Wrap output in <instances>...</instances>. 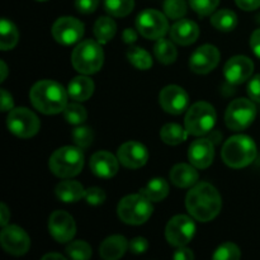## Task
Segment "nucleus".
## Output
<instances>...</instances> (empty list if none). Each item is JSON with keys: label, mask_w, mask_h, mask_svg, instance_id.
<instances>
[{"label": "nucleus", "mask_w": 260, "mask_h": 260, "mask_svg": "<svg viewBox=\"0 0 260 260\" xmlns=\"http://www.w3.org/2000/svg\"><path fill=\"white\" fill-rule=\"evenodd\" d=\"M117 25L109 17H102L94 24V36L101 45L108 43L116 36Z\"/></svg>", "instance_id": "nucleus-28"}, {"label": "nucleus", "mask_w": 260, "mask_h": 260, "mask_svg": "<svg viewBox=\"0 0 260 260\" xmlns=\"http://www.w3.org/2000/svg\"><path fill=\"white\" fill-rule=\"evenodd\" d=\"M211 24L218 30L230 32V30L235 29L236 25H238V17L233 10H218L211 17Z\"/></svg>", "instance_id": "nucleus-30"}, {"label": "nucleus", "mask_w": 260, "mask_h": 260, "mask_svg": "<svg viewBox=\"0 0 260 260\" xmlns=\"http://www.w3.org/2000/svg\"><path fill=\"white\" fill-rule=\"evenodd\" d=\"M43 260H47V259H57V260H65L61 254H55V253H51V254H46L45 256L42 258Z\"/></svg>", "instance_id": "nucleus-51"}, {"label": "nucleus", "mask_w": 260, "mask_h": 260, "mask_svg": "<svg viewBox=\"0 0 260 260\" xmlns=\"http://www.w3.org/2000/svg\"><path fill=\"white\" fill-rule=\"evenodd\" d=\"M68 91L61 84L52 80H41L29 91L30 103L45 114H57L68 106Z\"/></svg>", "instance_id": "nucleus-2"}, {"label": "nucleus", "mask_w": 260, "mask_h": 260, "mask_svg": "<svg viewBox=\"0 0 260 260\" xmlns=\"http://www.w3.org/2000/svg\"><path fill=\"white\" fill-rule=\"evenodd\" d=\"M200 36V27L197 23L189 19L178 20L170 28V37L178 45L189 46L197 41Z\"/></svg>", "instance_id": "nucleus-21"}, {"label": "nucleus", "mask_w": 260, "mask_h": 260, "mask_svg": "<svg viewBox=\"0 0 260 260\" xmlns=\"http://www.w3.org/2000/svg\"><path fill=\"white\" fill-rule=\"evenodd\" d=\"M9 220H10L9 210H8L7 205L2 203V205H0V225L4 228V226H7L8 221Z\"/></svg>", "instance_id": "nucleus-48"}, {"label": "nucleus", "mask_w": 260, "mask_h": 260, "mask_svg": "<svg viewBox=\"0 0 260 260\" xmlns=\"http://www.w3.org/2000/svg\"><path fill=\"white\" fill-rule=\"evenodd\" d=\"M55 193L58 200L65 203H74L85 198V189L76 180H62L57 184Z\"/></svg>", "instance_id": "nucleus-25"}, {"label": "nucleus", "mask_w": 260, "mask_h": 260, "mask_svg": "<svg viewBox=\"0 0 260 260\" xmlns=\"http://www.w3.org/2000/svg\"><path fill=\"white\" fill-rule=\"evenodd\" d=\"M188 135H189V132L187 131V128L185 127L183 128L182 126L177 123L165 124L160 131V137H161L162 141L168 145H173V146L184 142L188 139Z\"/></svg>", "instance_id": "nucleus-29"}, {"label": "nucleus", "mask_w": 260, "mask_h": 260, "mask_svg": "<svg viewBox=\"0 0 260 260\" xmlns=\"http://www.w3.org/2000/svg\"><path fill=\"white\" fill-rule=\"evenodd\" d=\"M63 116H65L66 121L71 124H80L85 122L88 113H86L85 108L80 104L71 103L68 104L63 109Z\"/></svg>", "instance_id": "nucleus-34"}, {"label": "nucleus", "mask_w": 260, "mask_h": 260, "mask_svg": "<svg viewBox=\"0 0 260 260\" xmlns=\"http://www.w3.org/2000/svg\"><path fill=\"white\" fill-rule=\"evenodd\" d=\"M223 162L233 169H241L255 160L256 145L245 135H236L225 142L221 151Z\"/></svg>", "instance_id": "nucleus-3"}, {"label": "nucleus", "mask_w": 260, "mask_h": 260, "mask_svg": "<svg viewBox=\"0 0 260 260\" xmlns=\"http://www.w3.org/2000/svg\"><path fill=\"white\" fill-rule=\"evenodd\" d=\"M215 149L208 139H198L193 141L188 151V159L190 164L197 169H207L213 161Z\"/></svg>", "instance_id": "nucleus-19"}, {"label": "nucleus", "mask_w": 260, "mask_h": 260, "mask_svg": "<svg viewBox=\"0 0 260 260\" xmlns=\"http://www.w3.org/2000/svg\"><path fill=\"white\" fill-rule=\"evenodd\" d=\"M0 70H2V78H0V81L3 83V81L7 79V75H8V66L4 61H2V62H0Z\"/></svg>", "instance_id": "nucleus-50"}, {"label": "nucleus", "mask_w": 260, "mask_h": 260, "mask_svg": "<svg viewBox=\"0 0 260 260\" xmlns=\"http://www.w3.org/2000/svg\"><path fill=\"white\" fill-rule=\"evenodd\" d=\"M151 201L144 194H129L118 203V217L128 225H142L152 215Z\"/></svg>", "instance_id": "nucleus-6"}, {"label": "nucleus", "mask_w": 260, "mask_h": 260, "mask_svg": "<svg viewBox=\"0 0 260 260\" xmlns=\"http://www.w3.org/2000/svg\"><path fill=\"white\" fill-rule=\"evenodd\" d=\"M19 40V32L13 22L8 19H2L0 22V48L2 51L12 50L17 46Z\"/></svg>", "instance_id": "nucleus-27"}, {"label": "nucleus", "mask_w": 260, "mask_h": 260, "mask_svg": "<svg viewBox=\"0 0 260 260\" xmlns=\"http://www.w3.org/2000/svg\"><path fill=\"white\" fill-rule=\"evenodd\" d=\"M248 94L251 101L260 103V75H255L248 85Z\"/></svg>", "instance_id": "nucleus-43"}, {"label": "nucleus", "mask_w": 260, "mask_h": 260, "mask_svg": "<svg viewBox=\"0 0 260 260\" xmlns=\"http://www.w3.org/2000/svg\"><path fill=\"white\" fill-rule=\"evenodd\" d=\"M48 167L58 178L76 177L84 167V154L81 147L63 146L57 149L51 155Z\"/></svg>", "instance_id": "nucleus-4"}, {"label": "nucleus", "mask_w": 260, "mask_h": 260, "mask_svg": "<svg viewBox=\"0 0 260 260\" xmlns=\"http://www.w3.org/2000/svg\"><path fill=\"white\" fill-rule=\"evenodd\" d=\"M254 71V62L246 56H234L223 68L226 80L233 85H240L248 80Z\"/></svg>", "instance_id": "nucleus-17"}, {"label": "nucleus", "mask_w": 260, "mask_h": 260, "mask_svg": "<svg viewBox=\"0 0 260 260\" xmlns=\"http://www.w3.org/2000/svg\"><path fill=\"white\" fill-rule=\"evenodd\" d=\"M38 2H46V0H38Z\"/></svg>", "instance_id": "nucleus-52"}, {"label": "nucleus", "mask_w": 260, "mask_h": 260, "mask_svg": "<svg viewBox=\"0 0 260 260\" xmlns=\"http://www.w3.org/2000/svg\"><path fill=\"white\" fill-rule=\"evenodd\" d=\"M161 108L170 114H182L189 104L187 91L178 85H168L159 94Z\"/></svg>", "instance_id": "nucleus-15"}, {"label": "nucleus", "mask_w": 260, "mask_h": 260, "mask_svg": "<svg viewBox=\"0 0 260 260\" xmlns=\"http://www.w3.org/2000/svg\"><path fill=\"white\" fill-rule=\"evenodd\" d=\"M71 62L76 71L85 75L98 73L104 62V52L101 43L94 40H85L73 51Z\"/></svg>", "instance_id": "nucleus-5"}, {"label": "nucleus", "mask_w": 260, "mask_h": 260, "mask_svg": "<svg viewBox=\"0 0 260 260\" xmlns=\"http://www.w3.org/2000/svg\"><path fill=\"white\" fill-rule=\"evenodd\" d=\"M99 5V0H75V7L79 13L90 14L95 12Z\"/></svg>", "instance_id": "nucleus-41"}, {"label": "nucleus", "mask_w": 260, "mask_h": 260, "mask_svg": "<svg viewBox=\"0 0 260 260\" xmlns=\"http://www.w3.org/2000/svg\"><path fill=\"white\" fill-rule=\"evenodd\" d=\"M3 249L12 255H24L30 246V239L22 228L15 225L4 226L0 234Z\"/></svg>", "instance_id": "nucleus-12"}, {"label": "nucleus", "mask_w": 260, "mask_h": 260, "mask_svg": "<svg viewBox=\"0 0 260 260\" xmlns=\"http://www.w3.org/2000/svg\"><path fill=\"white\" fill-rule=\"evenodd\" d=\"M106 192L98 187H91L85 190V201L91 206H99L106 201Z\"/></svg>", "instance_id": "nucleus-40"}, {"label": "nucleus", "mask_w": 260, "mask_h": 260, "mask_svg": "<svg viewBox=\"0 0 260 260\" xmlns=\"http://www.w3.org/2000/svg\"><path fill=\"white\" fill-rule=\"evenodd\" d=\"M117 157L123 167L128 169H139L147 162L149 152L146 147L140 142L129 141L119 147Z\"/></svg>", "instance_id": "nucleus-18"}, {"label": "nucleus", "mask_w": 260, "mask_h": 260, "mask_svg": "<svg viewBox=\"0 0 260 260\" xmlns=\"http://www.w3.org/2000/svg\"><path fill=\"white\" fill-rule=\"evenodd\" d=\"M128 244L127 240L121 235H113L107 238L106 240L102 243L99 253L101 256L106 260H117L123 256L126 253Z\"/></svg>", "instance_id": "nucleus-24"}, {"label": "nucleus", "mask_w": 260, "mask_h": 260, "mask_svg": "<svg viewBox=\"0 0 260 260\" xmlns=\"http://www.w3.org/2000/svg\"><path fill=\"white\" fill-rule=\"evenodd\" d=\"M238 7L243 10H255L260 8V0H235Z\"/></svg>", "instance_id": "nucleus-46"}, {"label": "nucleus", "mask_w": 260, "mask_h": 260, "mask_svg": "<svg viewBox=\"0 0 260 260\" xmlns=\"http://www.w3.org/2000/svg\"><path fill=\"white\" fill-rule=\"evenodd\" d=\"M136 27L140 35L147 40H160L167 35L169 29L167 15L155 9H146L139 14L136 19Z\"/></svg>", "instance_id": "nucleus-10"}, {"label": "nucleus", "mask_w": 260, "mask_h": 260, "mask_svg": "<svg viewBox=\"0 0 260 260\" xmlns=\"http://www.w3.org/2000/svg\"><path fill=\"white\" fill-rule=\"evenodd\" d=\"M220 62V52L213 45H203L192 53L189 68L196 74H208Z\"/></svg>", "instance_id": "nucleus-16"}, {"label": "nucleus", "mask_w": 260, "mask_h": 260, "mask_svg": "<svg viewBox=\"0 0 260 260\" xmlns=\"http://www.w3.org/2000/svg\"><path fill=\"white\" fill-rule=\"evenodd\" d=\"M7 126L12 134L20 139H29L40 131V119L29 109L20 107L9 111L7 118Z\"/></svg>", "instance_id": "nucleus-8"}, {"label": "nucleus", "mask_w": 260, "mask_h": 260, "mask_svg": "<svg viewBox=\"0 0 260 260\" xmlns=\"http://www.w3.org/2000/svg\"><path fill=\"white\" fill-rule=\"evenodd\" d=\"M164 12L170 19H182L187 13V3L185 0H165Z\"/></svg>", "instance_id": "nucleus-35"}, {"label": "nucleus", "mask_w": 260, "mask_h": 260, "mask_svg": "<svg viewBox=\"0 0 260 260\" xmlns=\"http://www.w3.org/2000/svg\"><path fill=\"white\" fill-rule=\"evenodd\" d=\"M241 253L238 245L233 243H225L218 246L217 250L213 253L212 259L215 260H238L240 259Z\"/></svg>", "instance_id": "nucleus-37"}, {"label": "nucleus", "mask_w": 260, "mask_h": 260, "mask_svg": "<svg viewBox=\"0 0 260 260\" xmlns=\"http://www.w3.org/2000/svg\"><path fill=\"white\" fill-rule=\"evenodd\" d=\"M220 0H189L192 9L201 17H206L215 12Z\"/></svg>", "instance_id": "nucleus-39"}, {"label": "nucleus", "mask_w": 260, "mask_h": 260, "mask_svg": "<svg viewBox=\"0 0 260 260\" xmlns=\"http://www.w3.org/2000/svg\"><path fill=\"white\" fill-rule=\"evenodd\" d=\"M128 248L131 250V253L142 254L149 248V243H147V240L145 238H135L129 241Z\"/></svg>", "instance_id": "nucleus-42"}, {"label": "nucleus", "mask_w": 260, "mask_h": 260, "mask_svg": "<svg viewBox=\"0 0 260 260\" xmlns=\"http://www.w3.org/2000/svg\"><path fill=\"white\" fill-rule=\"evenodd\" d=\"M216 123V111L207 102H197L188 109L184 126L189 135L203 136L210 132Z\"/></svg>", "instance_id": "nucleus-7"}, {"label": "nucleus", "mask_w": 260, "mask_h": 260, "mask_svg": "<svg viewBox=\"0 0 260 260\" xmlns=\"http://www.w3.org/2000/svg\"><path fill=\"white\" fill-rule=\"evenodd\" d=\"M173 259L175 260H193L194 259V254L190 249L184 248V246H180L174 254H173Z\"/></svg>", "instance_id": "nucleus-45"}, {"label": "nucleus", "mask_w": 260, "mask_h": 260, "mask_svg": "<svg viewBox=\"0 0 260 260\" xmlns=\"http://www.w3.org/2000/svg\"><path fill=\"white\" fill-rule=\"evenodd\" d=\"M196 233V225L188 216L178 215L170 218L165 229V238L168 243L173 246L187 245L190 243Z\"/></svg>", "instance_id": "nucleus-11"}, {"label": "nucleus", "mask_w": 260, "mask_h": 260, "mask_svg": "<svg viewBox=\"0 0 260 260\" xmlns=\"http://www.w3.org/2000/svg\"><path fill=\"white\" fill-rule=\"evenodd\" d=\"M66 253L70 258L78 260H86L91 256V248L85 241H73L70 245L66 248Z\"/></svg>", "instance_id": "nucleus-36"}, {"label": "nucleus", "mask_w": 260, "mask_h": 260, "mask_svg": "<svg viewBox=\"0 0 260 260\" xmlns=\"http://www.w3.org/2000/svg\"><path fill=\"white\" fill-rule=\"evenodd\" d=\"M94 134L91 131V128L86 126H80L76 127L73 131V140L79 147L81 149H86V147L90 146V144L93 142Z\"/></svg>", "instance_id": "nucleus-38"}, {"label": "nucleus", "mask_w": 260, "mask_h": 260, "mask_svg": "<svg viewBox=\"0 0 260 260\" xmlns=\"http://www.w3.org/2000/svg\"><path fill=\"white\" fill-rule=\"evenodd\" d=\"M196 167L188 164H177L170 170V180L178 188H192L198 182V172Z\"/></svg>", "instance_id": "nucleus-22"}, {"label": "nucleus", "mask_w": 260, "mask_h": 260, "mask_svg": "<svg viewBox=\"0 0 260 260\" xmlns=\"http://www.w3.org/2000/svg\"><path fill=\"white\" fill-rule=\"evenodd\" d=\"M0 93H2V111H12V109L14 108V102H13L12 94L8 93L5 89H2Z\"/></svg>", "instance_id": "nucleus-44"}, {"label": "nucleus", "mask_w": 260, "mask_h": 260, "mask_svg": "<svg viewBox=\"0 0 260 260\" xmlns=\"http://www.w3.org/2000/svg\"><path fill=\"white\" fill-rule=\"evenodd\" d=\"M135 0H104V8L112 17L122 18L134 10Z\"/></svg>", "instance_id": "nucleus-33"}, {"label": "nucleus", "mask_w": 260, "mask_h": 260, "mask_svg": "<svg viewBox=\"0 0 260 260\" xmlns=\"http://www.w3.org/2000/svg\"><path fill=\"white\" fill-rule=\"evenodd\" d=\"M255 116L256 108L253 102L245 98L235 99L226 109V126L234 131H241L253 123Z\"/></svg>", "instance_id": "nucleus-9"}, {"label": "nucleus", "mask_w": 260, "mask_h": 260, "mask_svg": "<svg viewBox=\"0 0 260 260\" xmlns=\"http://www.w3.org/2000/svg\"><path fill=\"white\" fill-rule=\"evenodd\" d=\"M48 230L57 243H69L76 234L75 221L65 211H55L48 220Z\"/></svg>", "instance_id": "nucleus-14"}, {"label": "nucleus", "mask_w": 260, "mask_h": 260, "mask_svg": "<svg viewBox=\"0 0 260 260\" xmlns=\"http://www.w3.org/2000/svg\"><path fill=\"white\" fill-rule=\"evenodd\" d=\"M94 93V81L84 74V75L76 76L69 83L68 94L71 99L76 102H85L93 95Z\"/></svg>", "instance_id": "nucleus-23"}, {"label": "nucleus", "mask_w": 260, "mask_h": 260, "mask_svg": "<svg viewBox=\"0 0 260 260\" xmlns=\"http://www.w3.org/2000/svg\"><path fill=\"white\" fill-rule=\"evenodd\" d=\"M127 57H128L129 62L139 70H149L152 66L151 55L144 48L136 47V46L129 47L127 51Z\"/></svg>", "instance_id": "nucleus-32"}, {"label": "nucleus", "mask_w": 260, "mask_h": 260, "mask_svg": "<svg viewBox=\"0 0 260 260\" xmlns=\"http://www.w3.org/2000/svg\"><path fill=\"white\" fill-rule=\"evenodd\" d=\"M185 206L192 217L201 222H208L218 216L222 200L217 189L210 183H198L188 192Z\"/></svg>", "instance_id": "nucleus-1"}, {"label": "nucleus", "mask_w": 260, "mask_h": 260, "mask_svg": "<svg viewBox=\"0 0 260 260\" xmlns=\"http://www.w3.org/2000/svg\"><path fill=\"white\" fill-rule=\"evenodd\" d=\"M250 47L253 52L260 58V28L254 30L250 38Z\"/></svg>", "instance_id": "nucleus-47"}, {"label": "nucleus", "mask_w": 260, "mask_h": 260, "mask_svg": "<svg viewBox=\"0 0 260 260\" xmlns=\"http://www.w3.org/2000/svg\"><path fill=\"white\" fill-rule=\"evenodd\" d=\"M118 157H114L113 154L108 151H98L91 156L90 169L94 175L103 179H109L114 177L118 172Z\"/></svg>", "instance_id": "nucleus-20"}, {"label": "nucleus", "mask_w": 260, "mask_h": 260, "mask_svg": "<svg viewBox=\"0 0 260 260\" xmlns=\"http://www.w3.org/2000/svg\"><path fill=\"white\" fill-rule=\"evenodd\" d=\"M84 35V24L73 17H61L52 27V36L58 43L70 46L79 42Z\"/></svg>", "instance_id": "nucleus-13"}, {"label": "nucleus", "mask_w": 260, "mask_h": 260, "mask_svg": "<svg viewBox=\"0 0 260 260\" xmlns=\"http://www.w3.org/2000/svg\"><path fill=\"white\" fill-rule=\"evenodd\" d=\"M123 40H124V42L132 43V42H134V41L137 40V35H136V33H135V30L126 29L123 32Z\"/></svg>", "instance_id": "nucleus-49"}, {"label": "nucleus", "mask_w": 260, "mask_h": 260, "mask_svg": "<svg viewBox=\"0 0 260 260\" xmlns=\"http://www.w3.org/2000/svg\"><path fill=\"white\" fill-rule=\"evenodd\" d=\"M140 193L149 198L151 202H160L169 194V184L162 178H155L150 180L146 187L140 190Z\"/></svg>", "instance_id": "nucleus-26"}, {"label": "nucleus", "mask_w": 260, "mask_h": 260, "mask_svg": "<svg viewBox=\"0 0 260 260\" xmlns=\"http://www.w3.org/2000/svg\"><path fill=\"white\" fill-rule=\"evenodd\" d=\"M154 55L164 65H170L177 60V48L170 41L160 38L154 46Z\"/></svg>", "instance_id": "nucleus-31"}]
</instances>
